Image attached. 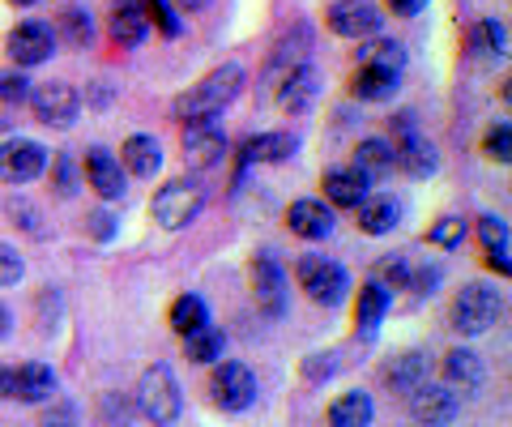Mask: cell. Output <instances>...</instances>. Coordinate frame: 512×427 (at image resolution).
<instances>
[{"mask_svg":"<svg viewBox=\"0 0 512 427\" xmlns=\"http://www.w3.org/2000/svg\"><path fill=\"white\" fill-rule=\"evenodd\" d=\"M244 90V69L239 65H222L214 73H205L197 86H188L180 99H175V116L180 120H214L222 107H231Z\"/></svg>","mask_w":512,"mask_h":427,"instance_id":"1","label":"cell"},{"mask_svg":"<svg viewBox=\"0 0 512 427\" xmlns=\"http://www.w3.org/2000/svg\"><path fill=\"white\" fill-rule=\"evenodd\" d=\"M201 210H205V193H201V184H192V180H171L158 188L150 201L154 223L167 231H184L188 223H197Z\"/></svg>","mask_w":512,"mask_h":427,"instance_id":"2","label":"cell"},{"mask_svg":"<svg viewBox=\"0 0 512 427\" xmlns=\"http://www.w3.org/2000/svg\"><path fill=\"white\" fill-rule=\"evenodd\" d=\"M137 406L141 415H146L154 427H171L175 419H180V385H175V376L167 363H154V368L141 376L137 385Z\"/></svg>","mask_w":512,"mask_h":427,"instance_id":"3","label":"cell"},{"mask_svg":"<svg viewBox=\"0 0 512 427\" xmlns=\"http://www.w3.org/2000/svg\"><path fill=\"white\" fill-rule=\"evenodd\" d=\"M295 278H299L303 295H308L312 304H325V308H338L350 291V278H346L342 265L333 257H316V252L295 265Z\"/></svg>","mask_w":512,"mask_h":427,"instance_id":"4","label":"cell"},{"mask_svg":"<svg viewBox=\"0 0 512 427\" xmlns=\"http://www.w3.org/2000/svg\"><path fill=\"white\" fill-rule=\"evenodd\" d=\"M500 321V291L483 287V282H470V287H461L457 299H453V329L457 334H487V329Z\"/></svg>","mask_w":512,"mask_h":427,"instance_id":"5","label":"cell"},{"mask_svg":"<svg viewBox=\"0 0 512 427\" xmlns=\"http://www.w3.org/2000/svg\"><path fill=\"white\" fill-rule=\"evenodd\" d=\"M30 107H35V120L47 124V129H69L77 112H82V94L69 82H43L30 90Z\"/></svg>","mask_w":512,"mask_h":427,"instance_id":"6","label":"cell"},{"mask_svg":"<svg viewBox=\"0 0 512 427\" xmlns=\"http://www.w3.org/2000/svg\"><path fill=\"white\" fill-rule=\"evenodd\" d=\"M43 171H47V150L39 141H26V137L0 141V180L5 184H30Z\"/></svg>","mask_w":512,"mask_h":427,"instance_id":"7","label":"cell"},{"mask_svg":"<svg viewBox=\"0 0 512 427\" xmlns=\"http://www.w3.org/2000/svg\"><path fill=\"white\" fill-rule=\"evenodd\" d=\"M5 47H9V56H13V65H18V69H35V65H43V60H52L56 30L47 22H22V26L9 30Z\"/></svg>","mask_w":512,"mask_h":427,"instance_id":"8","label":"cell"},{"mask_svg":"<svg viewBox=\"0 0 512 427\" xmlns=\"http://www.w3.org/2000/svg\"><path fill=\"white\" fill-rule=\"evenodd\" d=\"M227 154V133L218 129V120H188L184 129V163L197 171H210Z\"/></svg>","mask_w":512,"mask_h":427,"instance_id":"9","label":"cell"},{"mask_svg":"<svg viewBox=\"0 0 512 427\" xmlns=\"http://www.w3.org/2000/svg\"><path fill=\"white\" fill-rule=\"evenodd\" d=\"M329 30L333 35H342V39H372L380 35V9L376 5H367V0H338V5H329Z\"/></svg>","mask_w":512,"mask_h":427,"instance_id":"10","label":"cell"},{"mask_svg":"<svg viewBox=\"0 0 512 427\" xmlns=\"http://www.w3.org/2000/svg\"><path fill=\"white\" fill-rule=\"evenodd\" d=\"M210 393L222 410H248L256 402V376L244 368V363H218Z\"/></svg>","mask_w":512,"mask_h":427,"instance_id":"11","label":"cell"},{"mask_svg":"<svg viewBox=\"0 0 512 427\" xmlns=\"http://www.w3.org/2000/svg\"><path fill=\"white\" fill-rule=\"evenodd\" d=\"M86 180L90 188L99 193L103 201H120L128 193V180H124V167H120V158L116 154H107L103 146H94L86 154Z\"/></svg>","mask_w":512,"mask_h":427,"instance_id":"12","label":"cell"},{"mask_svg":"<svg viewBox=\"0 0 512 427\" xmlns=\"http://www.w3.org/2000/svg\"><path fill=\"white\" fill-rule=\"evenodd\" d=\"M252 291H256V304H261L269 316H282L286 312V274L274 257H256L252 265Z\"/></svg>","mask_w":512,"mask_h":427,"instance_id":"13","label":"cell"},{"mask_svg":"<svg viewBox=\"0 0 512 427\" xmlns=\"http://www.w3.org/2000/svg\"><path fill=\"white\" fill-rule=\"evenodd\" d=\"M410 415L419 419L423 427H444V423H453V415H457V398L448 389H440V385H419L410 393Z\"/></svg>","mask_w":512,"mask_h":427,"instance_id":"14","label":"cell"},{"mask_svg":"<svg viewBox=\"0 0 512 427\" xmlns=\"http://www.w3.org/2000/svg\"><path fill=\"white\" fill-rule=\"evenodd\" d=\"M120 167L128 171V176H137V180H154L158 171H163V146H158L154 137H146V133H133L120 146Z\"/></svg>","mask_w":512,"mask_h":427,"instance_id":"15","label":"cell"},{"mask_svg":"<svg viewBox=\"0 0 512 427\" xmlns=\"http://www.w3.org/2000/svg\"><path fill=\"white\" fill-rule=\"evenodd\" d=\"M52 393H56V376L47 363H22L18 372H9V398L35 406V402H47Z\"/></svg>","mask_w":512,"mask_h":427,"instance_id":"16","label":"cell"},{"mask_svg":"<svg viewBox=\"0 0 512 427\" xmlns=\"http://www.w3.org/2000/svg\"><path fill=\"white\" fill-rule=\"evenodd\" d=\"M286 227H291L299 240H329L333 235V210L325 201H295L291 210H286Z\"/></svg>","mask_w":512,"mask_h":427,"instance_id":"17","label":"cell"},{"mask_svg":"<svg viewBox=\"0 0 512 427\" xmlns=\"http://www.w3.org/2000/svg\"><path fill=\"white\" fill-rule=\"evenodd\" d=\"M316 90H320L316 69L312 65H295L291 73H286L282 90H278V107H282V112H291V116L308 112V107L316 103Z\"/></svg>","mask_w":512,"mask_h":427,"instance_id":"18","label":"cell"},{"mask_svg":"<svg viewBox=\"0 0 512 427\" xmlns=\"http://www.w3.org/2000/svg\"><path fill=\"white\" fill-rule=\"evenodd\" d=\"M320 188H325V197L333 205H342V210H359V201L367 197V180L359 176L355 167H329L325 180H320Z\"/></svg>","mask_w":512,"mask_h":427,"instance_id":"19","label":"cell"},{"mask_svg":"<svg viewBox=\"0 0 512 427\" xmlns=\"http://www.w3.org/2000/svg\"><path fill=\"white\" fill-rule=\"evenodd\" d=\"M146 9H141V0H116L111 5V39H116L120 47H137L141 39H146Z\"/></svg>","mask_w":512,"mask_h":427,"instance_id":"20","label":"cell"},{"mask_svg":"<svg viewBox=\"0 0 512 427\" xmlns=\"http://www.w3.org/2000/svg\"><path fill=\"white\" fill-rule=\"evenodd\" d=\"M397 167V154H393V141H380V137H367L359 141V150H355V171L372 184V180H384L389 171Z\"/></svg>","mask_w":512,"mask_h":427,"instance_id":"21","label":"cell"},{"mask_svg":"<svg viewBox=\"0 0 512 427\" xmlns=\"http://www.w3.org/2000/svg\"><path fill=\"white\" fill-rule=\"evenodd\" d=\"M393 154H397V167L406 171V176H414V180H423V176H431V171H436V146H431L427 137H406V141H397L393 146Z\"/></svg>","mask_w":512,"mask_h":427,"instance_id":"22","label":"cell"},{"mask_svg":"<svg viewBox=\"0 0 512 427\" xmlns=\"http://www.w3.org/2000/svg\"><path fill=\"white\" fill-rule=\"evenodd\" d=\"M350 94H355V99H363V103H389L393 94H397V73L359 65L355 82H350Z\"/></svg>","mask_w":512,"mask_h":427,"instance_id":"23","label":"cell"},{"mask_svg":"<svg viewBox=\"0 0 512 427\" xmlns=\"http://www.w3.org/2000/svg\"><path fill=\"white\" fill-rule=\"evenodd\" d=\"M397 218H402V205L393 197H363L359 201V227L363 235H389L397 227Z\"/></svg>","mask_w":512,"mask_h":427,"instance_id":"24","label":"cell"},{"mask_svg":"<svg viewBox=\"0 0 512 427\" xmlns=\"http://www.w3.org/2000/svg\"><path fill=\"white\" fill-rule=\"evenodd\" d=\"M372 415H376L372 398H367L363 389H350V393H342V398L329 406V427H367V423H372Z\"/></svg>","mask_w":512,"mask_h":427,"instance_id":"25","label":"cell"},{"mask_svg":"<svg viewBox=\"0 0 512 427\" xmlns=\"http://www.w3.org/2000/svg\"><path fill=\"white\" fill-rule=\"evenodd\" d=\"M295 150H299V141L291 133H261L244 146V158L248 163H286Z\"/></svg>","mask_w":512,"mask_h":427,"instance_id":"26","label":"cell"},{"mask_svg":"<svg viewBox=\"0 0 512 427\" xmlns=\"http://www.w3.org/2000/svg\"><path fill=\"white\" fill-rule=\"evenodd\" d=\"M210 325V308H205V299L201 295H180L171 304V329L180 338H188V334H197V329H205Z\"/></svg>","mask_w":512,"mask_h":427,"instance_id":"27","label":"cell"},{"mask_svg":"<svg viewBox=\"0 0 512 427\" xmlns=\"http://www.w3.org/2000/svg\"><path fill=\"white\" fill-rule=\"evenodd\" d=\"M384 312H389V287H380V282H367L359 291V308H355V321L363 334H376V325L384 321Z\"/></svg>","mask_w":512,"mask_h":427,"instance_id":"28","label":"cell"},{"mask_svg":"<svg viewBox=\"0 0 512 427\" xmlns=\"http://www.w3.org/2000/svg\"><path fill=\"white\" fill-rule=\"evenodd\" d=\"M184 351H188L192 363H218L222 351H227V338H222V329L205 325V329H197V334L184 338Z\"/></svg>","mask_w":512,"mask_h":427,"instance_id":"29","label":"cell"},{"mask_svg":"<svg viewBox=\"0 0 512 427\" xmlns=\"http://www.w3.org/2000/svg\"><path fill=\"white\" fill-rule=\"evenodd\" d=\"M444 376L461 389H474L478 381H483V363H478L474 351H448L444 355Z\"/></svg>","mask_w":512,"mask_h":427,"instance_id":"30","label":"cell"},{"mask_svg":"<svg viewBox=\"0 0 512 427\" xmlns=\"http://www.w3.org/2000/svg\"><path fill=\"white\" fill-rule=\"evenodd\" d=\"M363 65H372V69H389V73H402L406 52H402V43H393V39H376V43H367V47H363Z\"/></svg>","mask_w":512,"mask_h":427,"instance_id":"31","label":"cell"},{"mask_svg":"<svg viewBox=\"0 0 512 427\" xmlns=\"http://www.w3.org/2000/svg\"><path fill=\"white\" fill-rule=\"evenodd\" d=\"M141 9H146V22L154 26V30H163L167 39H175L184 30V22H180V9L171 5V0H141Z\"/></svg>","mask_w":512,"mask_h":427,"instance_id":"32","label":"cell"},{"mask_svg":"<svg viewBox=\"0 0 512 427\" xmlns=\"http://www.w3.org/2000/svg\"><path fill=\"white\" fill-rule=\"evenodd\" d=\"M470 47L478 56H500L504 52V26L500 22H478L474 35H470Z\"/></svg>","mask_w":512,"mask_h":427,"instance_id":"33","label":"cell"},{"mask_svg":"<svg viewBox=\"0 0 512 427\" xmlns=\"http://www.w3.org/2000/svg\"><path fill=\"white\" fill-rule=\"evenodd\" d=\"M56 30L64 39H69L73 47H82V43H90V18L82 9H64L60 18H56Z\"/></svg>","mask_w":512,"mask_h":427,"instance_id":"34","label":"cell"},{"mask_svg":"<svg viewBox=\"0 0 512 427\" xmlns=\"http://www.w3.org/2000/svg\"><path fill=\"white\" fill-rule=\"evenodd\" d=\"M419 376H423V355H402V359H397L393 363V368H389V381L393 385H402V389H419Z\"/></svg>","mask_w":512,"mask_h":427,"instance_id":"35","label":"cell"},{"mask_svg":"<svg viewBox=\"0 0 512 427\" xmlns=\"http://www.w3.org/2000/svg\"><path fill=\"white\" fill-rule=\"evenodd\" d=\"M427 240L436 244V248H457L461 240H466V223H461V218H453V214H448V218H440V223L427 231Z\"/></svg>","mask_w":512,"mask_h":427,"instance_id":"36","label":"cell"},{"mask_svg":"<svg viewBox=\"0 0 512 427\" xmlns=\"http://www.w3.org/2000/svg\"><path fill=\"white\" fill-rule=\"evenodd\" d=\"M483 150H487V158H495V163H508V158H512V129H508L504 120H500V124H491V129H487Z\"/></svg>","mask_w":512,"mask_h":427,"instance_id":"37","label":"cell"},{"mask_svg":"<svg viewBox=\"0 0 512 427\" xmlns=\"http://www.w3.org/2000/svg\"><path fill=\"white\" fill-rule=\"evenodd\" d=\"M478 240H483L487 252L508 248V223L504 218H478Z\"/></svg>","mask_w":512,"mask_h":427,"instance_id":"38","label":"cell"},{"mask_svg":"<svg viewBox=\"0 0 512 427\" xmlns=\"http://www.w3.org/2000/svg\"><path fill=\"white\" fill-rule=\"evenodd\" d=\"M22 270H26V265H22V257H18V248L0 240V287H13V282L22 278Z\"/></svg>","mask_w":512,"mask_h":427,"instance_id":"39","label":"cell"},{"mask_svg":"<svg viewBox=\"0 0 512 427\" xmlns=\"http://www.w3.org/2000/svg\"><path fill=\"white\" fill-rule=\"evenodd\" d=\"M0 103H30V82L22 73H0Z\"/></svg>","mask_w":512,"mask_h":427,"instance_id":"40","label":"cell"},{"mask_svg":"<svg viewBox=\"0 0 512 427\" xmlns=\"http://www.w3.org/2000/svg\"><path fill=\"white\" fill-rule=\"evenodd\" d=\"M384 282H393V287H406V282H410V270H406V261L402 257H389V261H380V270H376ZM384 282H380V287H384Z\"/></svg>","mask_w":512,"mask_h":427,"instance_id":"41","label":"cell"},{"mask_svg":"<svg viewBox=\"0 0 512 427\" xmlns=\"http://www.w3.org/2000/svg\"><path fill=\"white\" fill-rule=\"evenodd\" d=\"M86 231L94 235V240H111V235H116V218H111L107 210H94L90 223H86Z\"/></svg>","mask_w":512,"mask_h":427,"instance_id":"42","label":"cell"},{"mask_svg":"<svg viewBox=\"0 0 512 427\" xmlns=\"http://www.w3.org/2000/svg\"><path fill=\"white\" fill-rule=\"evenodd\" d=\"M389 9L397 13V18H414V13L427 9V0H389Z\"/></svg>","mask_w":512,"mask_h":427,"instance_id":"43","label":"cell"},{"mask_svg":"<svg viewBox=\"0 0 512 427\" xmlns=\"http://www.w3.org/2000/svg\"><path fill=\"white\" fill-rule=\"evenodd\" d=\"M487 265L495 274H508V248H500V252H487Z\"/></svg>","mask_w":512,"mask_h":427,"instance_id":"44","label":"cell"},{"mask_svg":"<svg viewBox=\"0 0 512 427\" xmlns=\"http://www.w3.org/2000/svg\"><path fill=\"white\" fill-rule=\"evenodd\" d=\"M9 325H13V316H9V308H5V304H0V338L9 334Z\"/></svg>","mask_w":512,"mask_h":427,"instance_id":"45","label":"cell"},{"mask_svg":"<svg viewBox=\"0 0 512 427\" xmlns=\"http://www.w3.org/2000/svg\"><path fill=\"white\" fill-rule=\"evenodd\" d=\"M0 398H9V368H0Z\"/></svg>","mask_w":512,"mask_h":427,"instance_id":"46","label":"cell"},{"mask_svg":"<svg viewBox=\"0 0 512 427\" xmlns=\"http://www.w3.org/2000/svg\"><path fill=\"white\" fill-rule=\"evenodd\" d=\"M175 5H180V9H201L205 0H175Z\"/></svg>","mask_w":512,"mask_h":427,"instance_id":"47","label":"cell"},{"mask_svg":"<svg viewBox=\"0 0 512 427\" xmlns=\"http://www.w3.org/2000/svg\"><path fill=\"white\" fill-rule=\"evenodd\" d=\"M9 5H18V9H30V5H39V0H9Z\"/></svg>","mask_w":512,"mask_h":427,"instance_id":"48","label":"cell"},{"mask_svg":"<svg viewBox=\"0 0 512 427\" xmlns=\"http://www.w3.org/2000/svg\"><path fill=\"white\" fill-rule=\"evenodd\" d=\"M43 427H69V423H60V419H56V423H43Z\"/></svg>","mask_w":512,"mask_h":427,"instance_id":"49","label":"cell"}]
</instances>
